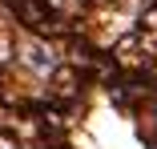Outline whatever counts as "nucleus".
<instances>
[{
    "mask_svg": "<svg viewBox=\"0 0 157 149\" xmlns=\"http://www.w3.org/2000/svg\"><path fill=\"white\" fill-rule=\"evenodd\" d=\"M0 149H8V145H0Z\"/></svg>",
    "mask_w": 157,
    "mask_h": 149,
    "instance_id": "f257e3e1",
    "label": "nucleus"
}]
</instances>
